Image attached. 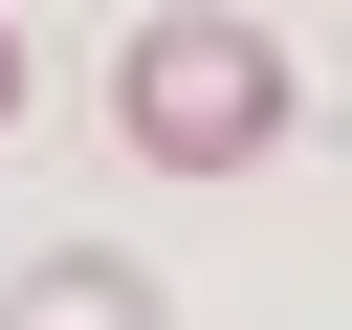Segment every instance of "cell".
Listing matches in <instances>:
<instances>
[{
	"mask_svg": "<svg viewBox=\"0 0 352 330\" xmlns=\"http://www.w3.org/2000/svg\"><path fill=\"white\" fill-rule=\"evenodd\" d=\"M264 132H286L264 22H198V0H176V22H132V154H154V176H242Z\"/></svg>",
	"mask_w": 352,
	"mask_h": 330,
	"instance_id": "cell-1",
	"label": "cell"
},
{
	"mask_svg": "<svg viewBox=\"0 0 352 330\" xmlns=\"http://www.w3.org/2000/svg\"><path fill=\"white\" fill-rule=\"evenodd\" d=\"M0 110H22V22H0Z\"/></svg>",
	"mask_w": 352,
	"mask_h": 330,
	"instance_id": "cell-2",
	"label": "cell"
}]
</instances>
